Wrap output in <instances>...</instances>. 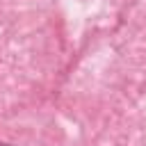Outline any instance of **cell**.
<instances>
[{
    "mask_svg": "<svg viewBox=\"0 0 146 146\" xmlns=\"http://www.w3.org/2000/svg\"><path fill=\"white\" fill-rule=\"evenodd\" d=\"M0 146H9V144H2V141H0Z\"/></svg>",
    "mask_w": 146,
    "mask_h": 146,
    "instance_id": "1",
    "label": "cell"
}]
</instances>
